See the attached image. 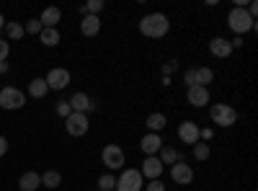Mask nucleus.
<instances>
[{"label": "nucleus", "mask_w": 258, "mask_h": 191, "mask_svg": "<svg viewBox=\"0 0 258 191\" xmlns=\"http://www.w3.org/2000/svg\"><path fill=\"white\" fill-rule=\"evenodd\" d=\"M73 114V109H70V103L68 101H57V116H62V119H68Z\"/></svg>", "instance_id": "30"}, {"label": "nucleus", "mask_w": 258, "mask_h": 191, "mask_svg": "<svg viewBox=\"0 0 258 191\" xmlns=\"http://www.w3.org/2000/svg\"><path fill=\"white\" fill-rule=\"evenodd\" d=\"M209 119L217 124V126H232L235 121H238V109L230 103H212L209 106Z\"/></svg>", "instance_id": "3"}, {"label": "nucleus", "mask_w": 258, "mask_h": 191, "mask_svg": "<svg viewBox=\"0 0 258 191\" xmlns=\"http://www.w3.org/2000/svg\"><path fill=\"white\" fill-rule=\"evenodd\" d=\"M26 103V93L18 91L13 86H6L0 91V109H8V111H16V109H24Z\"/></svg>", "instance_id": "6"}, {"label": "nucleus", "mask_w": 258, "mask_h": 191, "mask_svg": "<svg viewBox=\"0 0 258 191\" xmlns=\"http://www.w3.org/2000/svg\"><path fill=\"white\" fill-rule=\"evenodd\" d=\"M6 34H8V39L18 41L26 31H24V26H21V24H16V21H8V24H6Z\"/></svg>", "instance_id": "27"}, {"label": "nucleus", "mask_w": 258, "mask_h": 191, "mask_svg": "<svg viewBox=\"0 0 258 191\" xmlns=\"http://www.w3.org/2000/svg\"><path fill=\"white\" fill-rule=\"evenodd\" d=\"M47 88L49 91H64L70 86V70H64V68H52L47 73Z\"/></svg>", "instance_id": "8"}, {"label": "nucleus", "mask_w": 258, "mask_h": 191, "mask_svg": "<svg viewBox=\"0 0 258 191\" xmlns=\"http://www.w3.org/2000/svg\"><path fill=\"white\" fill-rule=\"evenodd\" d=\"M91 111H98V98H91Z\"/></svg>", "instance_id": "36"}, {"label": "nucleus", "mask_w": 258, "mask_h": 191, "mask_svg": "<svg viewBox=\"0 0 258 191\" xmlns=\"http://www.w3.org/2000/svg\"><path fill=\"white\" fill-rule=\"evenodd\" d=\"M62 183V176L57 171H47L44 176H41V186H47V188H57Z\"/></svg>", "instance_id": "26"}, {"label": "nucleus", "mask_w": 258, "mask_h": 191, "mask_svg": "<svg viewBox=\"0 0 258 191\" xmlns=\"http://www.w3.org/2000/svg\"><path fill=\"white\" fill-rule=\"evenodd\" d=\"M199 135H202V126H199L197 121H191V119L181 121V126H178V140H181L183 145H197V142H199Z\"/></svg>", "instance_id": "10"}, {"label": "nucleus", "mask_w": 258, "mask_h": 191, "mask_svg": "<svg viewBox=\"0 0 258 191\" xmlns=\"http://www.w3.org/2000/svg\"><path fill=\"white\" fill-rule=\"evenodd\" d=\"M194 75H197V86H202V88H209V83L214 80L212 68H194Z\"/></svg>", "instance_id": "22"}, {"label": "nucleus", "mask_w": 258, "mask_h": 191, "mask_svg": "<svg viewBox=\"0 0 258 191\" xmlns=\"http://www.w3.org/2000/svg\"><path fill=\"white\" fill-rule=\"evenodd\" d=\"M186 98H188V103L194 106V109H204V106L212 101L209 88H202V86H191V88H186Z\"/></svg>", "instance_id": "11"}, {"label": "nucleus", "mask_w": 258, "mask_h": 191, "mask_svg": "<svg viewBox=\"0 0 258 191\" xmlns=\"http://www.w3.org/2000/svg\"><path fill=\"white\" fill-rule=\"evenodd\" d=\"M6 153H8V140H6L3 135H0V158H3Z\"/></svg>", "instance_id": "34"}, {"label": "nucleus", "mask_w": 258, "mask_h": 191, "mask_svg": "<svg viewBox=\"0 0 258 191\" xmlns=\"http://www.w3.org/2000/svg\"><path fill=\"white\" fill-rule=\"evenodd\" d=\"M39 39H41V44H44V47H57L59 44V31L57 29H41Z\"/></svg>", "instance_id": "23"}, {"label": "nucleus", "mask_w": 258, "mask_h": 191, "mask_svg": "<svg viewBox=\"0 0 258 191\" xmlns=\"http://www.w3.org/2000/svg\"><path fill=\"white\" fill-rule=\"evenodd\" d=\"M227 26L235 31V36H245L248 31L255 29V18L245 8H232L227 13Z\"/></svg>", "instance_id": "2"}, {"label": "nucleus", "mask_w": 258, "mask_h": 191, "mask_svg": "<svg viewBox=\"0 0 258 191\" xmlns=\"http://www.w3.org/2000/svg\"><path fill=\"white\" fill-rule=\"evenodd\" d=\"M147 130L153 132V135H160L163 130H165V124H168V119H165V114H160V111H155V114H150L147 116Z\"/></svg>", "instance_id": "20"}, {"label": "nucleus", "mask_w": 258, "mask_h": 191, "mask_svg": "<svg viewBox=\"0 0 258 191\" xmlns=\"http://www.w3.org/2000/svg\"><path fill=\"white\" fill-rule=\"evenodd\" d=\"M116 188V176L114 173H101L98 176V191H114Z\"/></svg>", "instance_id": "24"}, {"label": "nucleus", "mask_w": 258, "mask_h": 191, "mask_svg": "<svg viewBox=\"0 0 258 191\" xmlns=\"http://www.w3.org/2000/svg\"><path fill=\"white\" fill-rule=\"evenodd\" d=\"M80 31H83V36H98V31H101V16H83Z\"/></svg>", "instance_id": "16"}, {"label": "nucleus", "mask_w": 258, "mask_h": 191, "mask_svg": "<svg viewBox=\"0 0 258 191\" xmlns=\"http://www.w3.org/2000/svg\"><path fill=\"white\" fill-rule=\"evenodd\" d=\"M170 178H173V183H178V186H188L194 181V168L186 160H178L176 165H170Z\"/></svg>", "instance_id": "9"}, {"label": "nucleus", "mask_w": 258, "mask_h": 191, "mask_svg": "<svg viewBox=\"0 0 258 191\" xmlns=\"http://www.w3.org/2000/svg\"><path fill=\"white\" fill-rule=\"evenodd\" d=\"M160 73L165 75V78H170L173 73H178V62L176 59H168V62H163V68H160Z\"/></svg>", "instance_id": "28"}, {"label": "nucleus", "mask_w": 258, "mask_h": 191, "mask_svg": "<svg viewBox=\"0 0 258 191\" xmlns=\"http://www.w3.org/2000/svg\"><path fill=\"white\" fill-rule=\"evenodd\" d=\"M11 54V44H8V39H0V62H6Z\"/></svg>", "instance_id": "31"}, {"label": "nucleus", "mask_w": 258, "mask_h": 191, "mask_svg": "<svg viewBox=\"0 0 258 191\" xmlns=\"http://www.w3.org/2000/svg\"><path fill=\"white\" fill-rule=\"evenodd\" d=\"M165 142H163V137L160 135H153V132H147L142 140H140V150L150 158V155H158L160 153V147H163Z\"/></svg>", "instance_id": "13"}, {"label": "nucleus", "mask_w": 258, "mask_h": 191, "mask_svg": "<svg viewBox=\"0 0 258 191\" xmlns=\"http://www.w3.org/2000/svg\"><path fill=\"white\" fill-rule=\"evenodd\" d=\"M101 163L109 168V173L114 171H124V163H126V155L119 145H106L101 150Z\"/></svg>", "instance_id": "4"}, {"label": "nucleus", "mask_w": 258, "mask_h": 191, "mask_svg": "<svg viewBox=\"0 0 258 191\" xmlns=\"http://www.w3.org/2000/svg\"><path fill=\"white\" fill-rule=\"evenodd\" d=\"M68 103H70V109L78 111V114H91V96L88 93L78 91V93H73V98Z\"/></svg>", "instance_id": "15"}, {"label": "nucleus", "mask_w": 258, "mask_h": 191, "mask_svg": "<svg viewBox=\"0 0 258 191\" xmlns=\"http://www.w3.org/2000/svg\"><path fill=\"white\" fill-rule=\"evenodd\" d=\"M39 21H41V26H44V29H57V24L62 21V11L52 6V8H47L44 13L39 16Z\"/></svg>", "instance_id": "19"}, {"label": "nucleus", "mask_w": 258, "mask_h": 191, "mask_svg": "<svg viewBox=\"0 0 258 191\" xmlns=\"http://www.w3.org/2000/svg\"><path fill=\"white\" fill-rule=\"evenodd\" d=\"M0 29H6V18H3V13H0Z\"/></svg>", "instance_id": "37"}, {"label": "nucleus", "mask_w": 258, "mask_h": 191, "mask_svg": "<svg viewBox=\"0 0 258 191\" xmlns=\"http://www.w3.org/2000/svg\"><path fill=\"white\" fill-rule=\"evenodd\" d=\"M163 168H165V165L158 160V155H150V158H145V163H142V168H140V173H142V178L155 181V178L163 176Z\"/></svg>", "instance_id": "12"}, {"label": "nucleus", "mask_w": 258, "mask_h": 191, "mask_svg": "<svg viewBox=\"0 0 258 191\" xmlns=\"http://www.w3.org/2000/svg\"><path fill=\"white\" fill-rule=\"evenodd\" d=\"M183 83H186V88L197 86V75H194V68H188V70L183 73Z\"/></svg>", "instance_id": "32"}, {"label": "nucleus", "mask_w": 258, "mask_h": 191, "mask_svg": "<svg viewBox=\"0 0 258 191\" xmlns=\"http://www.w3.org/2000/svg\"><path fill=\"white\" fill-rule=\"evenodd\" d=\"M39 186H41V176L36 171H26L24 176L18 178V188L21 191H36Z\"/></svg>", "instance_id": "17"}, {"label": "nucleus", "mask_w": 258, "mask_h": 191, "mask_svg": "<svg viewBox=\"0 0 258 191\" xmlns=\"http://www.w3.org/2000/svg\"><path fill=\"white\" fill-rule=\"evenodd\" d=\"M41 29H44V26H41V21H39V18L26 21V26H24V31H26V34H41Z\"/></svg>", "instance_id": "29"}, {"label": "nucleus", "mask_w": 258, "mask_h": 191, "mask_svg": "<svg viewBox=\"0 0 258 191\" xmlns=\"http://www.w3.org/2000/svg\"><path fill=\"white\" fill-rule=\"evenodd\" d=\"M145 191H165V183H163L160 178H155V181H150V183L145 186Z\"/></svg>", "instance_id": "33"}, {"label": "nucleus", "mask_w": 258, "mask_h": 191, "mask_svg": "<svg viewBox=\"0 0 258 191\" xmlns=\"http://www.w3.org/2000/svg\"><path fill=\"white\" fill-rule=\"evenodd\" d=\"M47 93H49V88H47V80H44V78H34V80L29 83V96L44 98Z\"/></svg>", "instance_id": "21"}, {"label": "nucleus", "mask_w": 258, "mask_h": 191, "mask_svg": "<svg viewBox=\"0 0 258 191\" xmlns=\"http://www.w3.org/2000/svg\"><path fill=\"white\" fill-rule=\"evenodd\" d=\"M209 52L217 57V59H227L230 54H232V47H230V39H225V36H214L212 41H209Z\"/></svg>", "instance_id": "14"}, {"label": "nucleus", "mask_w": 258, "mask_h": 191, "mask_svg": "<svg viewBox=\"0 0 258 191\" xmlns=\"http://www.w3.org/2000/svg\"><path fill=\"white\" fill-rule=\"evenodd\" d=\"M170 31V21L165 13H147L140 18V34L147 39H163Z\"/></svg>", "instance_id": "1"}, {"label": "nucleus", "mask_w": 258, "mask_h": 191, "mask_svg": "<svg viewBox=\"0 0 258 191\" xmlns=\"http://www.w3.org/2000/svg\"><path fill=\"white\" fill-rule=\"evenodd\" d=\"M191 147H194V158H197L199 163H204V160H207V158L212 155V150H209V145H207V142H202V140H199L197 145H191Z\"/></svg>", "instance_id": "25"}, {"label": "nucleus", "mask_w": 258, "mask_h": 191, "mask_svg": "<svg viewBox=\"0 0 258 191\" xmlns=\"http://www.w3.org/2000/svg\"><path fill=\"white\" fill-rule=\"evenodd\" d=\"M158 160H160L163 165H176L178 160H183V155L176 150V147L163 145V147H160V153H158Z\"/></svg>", "instance_id": "18"}, {"label": "nucleus", "mask_w": 258, "mask_h": 191, "mask_svg": "<svg viewBox=\"0 0 258 191\" xmlns=\"http://www.w3.org/2000/svg\"><path fill=\"white\" fill-rule=\"evenodd\" d=\"M8 73V62H0V75H6Z\"/></svg>", "instance_id": "35"}, {"label": "nucleus", "mask_w": 258, "mask_h": 191, "mask_svg": "<svg viewBox=\"0 0 258 191\" xmlns=\"http://www.w3.org/2000/svg\"><path fill=\"white\" fill-rule=\"evenodd\" d=\"M64 126H68V135H73V137H83V135H88V130H91V119H88V114H78V111H73L68 119H64Z\"/></svg>", "instance_id": "7"}, {"label": "nucleus", "mask_w": 258, "mask_h": 191, "mask_svg": "<svg viewBox=\"0 0 258 191\" xmlns=\"http://www.w3.org/2000/svg\"><path fill=\"white\" fill-rule=\"evenodd\" d=\"M145 186V178L140 173V168H124L116 178V188L114 191H140Z\"/></svg>", "instance_id": "5"}]
</instances>
